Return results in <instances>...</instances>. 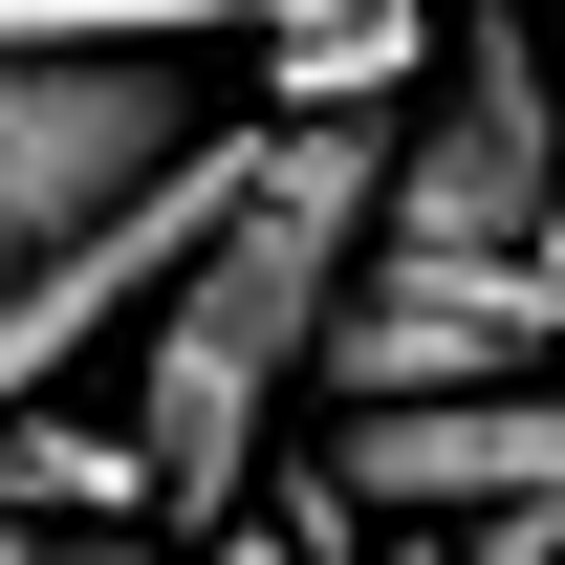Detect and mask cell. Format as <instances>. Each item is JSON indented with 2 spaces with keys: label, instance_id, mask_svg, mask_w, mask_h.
<instances>
[{
  "label": "cell",
  "instance_id": "obj_1",
  "mask_svg": "<svg viewBox=\"0 0 565 565\" xmlns=\"http://www.w3.org/2000/svg\"><path fill=\"white\" fill-rule=\"evenodd\" d=\"M370 239H392V109H327V131H262V196L217 217V262L131 327V457H152V522H239L262 435L327 392V327H349Z\"/></svg>",
  "mask_w": 565,
  "mask_h": 565
},
{
  "label": "cell",
  "instance_id": "obj_2",
  "mask_svg": "<svg viewBox=\"0 0 565 565\" xmlns=\"http://www.w3.org/2000/svg\"><path fill=\"white\" fill-rule=\"evenodd\" d=\"M174 152H217V109L152 44H0V282H44L66 239H109Z\"/></svg>",
  "mask_w": 565,
  "mask_h": 565
},
{
  "label": "cell",
  "instance_id": "obj_3",
  "mask_svg": "<svg viewBox=\"0 0 565 565\" xmlns=\"http://www.w3.org/2000/svg\"><path fill=\"white\" fill-rule=\"evenodd\" d=\"M565 217V87L522 22H457L435 87L392 109V262H544Z\"/></svg>",
  "mask_w": 565,
  "mask_h": 565
},
{
  "label": "cell",
  "instance_id": "obj_4",
  "mask_svg": "<svg viewBox=\"0 0 565 565\" xmlns=\"http://www.w3.org/2000/svg\"><path fill=\"white\" fill-rule=\"evenodd\" d=\"M327 479L349 500H414V522H500V500H544L565 522V392H435V414H327Z\"/></svg>",
  "mask_w": 565,
  "mask_h": 565
},
{
  "label": "cell",
  "instance_id": "obj_5",
  "mask_svg": "<svg viewBox=\"0 0 565 565\" xmlns=\"http://www.w3.org/2000/svg\"><path fill=\"white\" fill-rule=\"evenodd\" d=\"M239 22H262V0H0V44H152V66H196Z\"/></svg>",
  "mask_w": 565,
  "mask_h": 565
}]
</instances>
